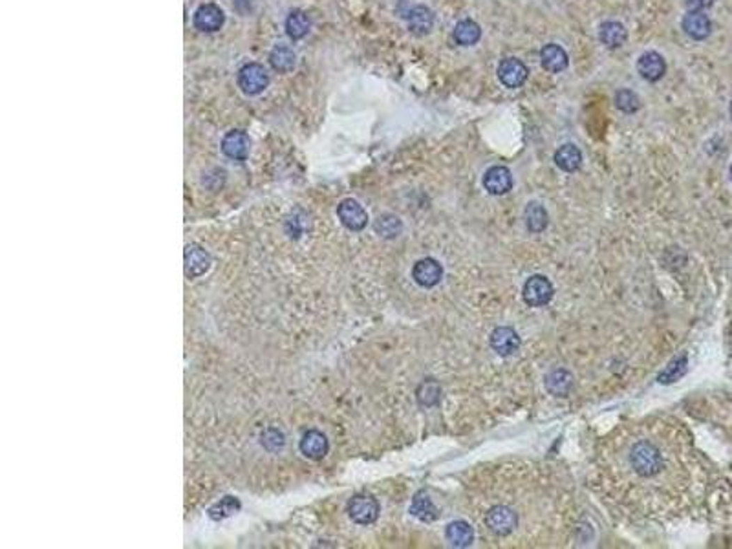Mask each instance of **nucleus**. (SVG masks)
I'll return each instance as SVG.
<instances>
[{
  "mask_svg": "<svg viewBox=\"0 0 732 549\" xmlns=\"http://www.w3.org/2000/svg\"><path fill=\"white\" fill-rule=\"evenodd\" d=\"M226 22V15L221 11L220 6L217 4H202L194 11V17H192V24L194 28L203 33H215V31L221 30V26Z\"/></svg>",
  "mask_w": 732,
  "mask_h": 549,
  "instance_id": "obj_6",
  "label": "nucleus"
},
{
  "mask_svg": "<svg viewBox=\"0 0 732 549\" xmlns=\"http://www.w3.org/2000/svg\"><path fill=\"white\" fill-rule=\"evenodd\" d=\"M418 399L421 405L425 407H430V405H436L437 399H439V385L436 381H425L419 387Z\"/></svg>",
  "mask_w": 732,
  "mask_h": 549,
  "instance_id": "obj_32",
  "label": "nucleus"
},
{
  "mask_svg": "<svg viewBox=\"0 0 732 549\" xmlns=\"http://www.w3.org/2000/svg\"><path fill=\"white\" fill-rule=\"evenodd\" d=\"M483 187L492 196H501L513 189V174L504 165H495L483 174Z\"/></svg>",
  "mask_w": 732,
  "mask_h": 549,
  "instance_id": "obj_10",
  "label": "nucleus"
},
{
  "mask_svg": "<svg viewBox=\"0 0 732 549\" xmlns=\"http://www.w3.org/2000/svg\"><path fill=\"white\" fill-rule=\"evenodd\" d=\"M497 74L498 79H500V83L504 84L506 88L515 90L526 84L527 77H529V70H527V66L522 63L520 59L507 57V59H504L498 64Z\"/></svg>",
  "mask_w": 732,
  "mask_h": 549,
  "instance_id": "obj_4",
  "label": "nucleus"
},
{
  "mask_svg": "<svg viewBox=\"0 0 732 549\" xmlns=\"http://www.w3.org/2000/svg\"><path fill=\"white\" fill-rule=\"evenodd\" d=\"M729 112H731V119H732V99H731V105H729Z\"/></svg>",
  "mask_w": 732,
  "mask_h": 549,
  "instance_id": "obj_35",
  "label": "nucleus"
},
{
  "mask_svg": "<svg viewBox=\"0 0 732 549\" xmlns=\"http://www.w3.org/2000/svg\"><path fill=\"white\" fill-rule=\"evenodd\" d=\"M374 229L375 233L383 236V238H396V236L401 233V229H403V224H401V220H399L398 216L381 215L377 220H375Z\"/></svg>",
  "mask_w": 732,
  "mask_h": 549,
  "instance_id": "obj_28",
  "label": "nucleus"
},
{
  "mask_svg": "<svg viewBox=\"0 0 732 549\" xmlns=\"http://www.w3.org/2000/svg\"><path fill=\"white\" fill-rule=\"evenodd\" d=\"M485 524L487 527L492 531L498 536H506V534L513 533L518 524V518H516V513L506 505H497L492 507L485 516Z\"/></svg>",
  "mask_w": 732,
  "mask_h": 549,
  "instance_id": "obj_9",
  "label": "nucleus"
},
{
  "mask_svg": "<svg viewBox=\"0 0 732 549\" xmlns=\"http://www.w3.org/2000/svg\"><path fill=\"white\" fill-rule=\"evenodd\" d=\"M556 167L564 172H575L582 165V153L580 148L573 143H566L561 148H556L555 153Z\"/></svg>",
  "mask_w": 732,
  "mask_h": 549,
  "instance_id": "obj_22",
  "label": "nucleus"
},
{
  "mask_svg": "<svg viewBox=\"0 0 732 549\" xmlns=\"http://www.w3.org/2000/svg\"><path fill=\"white\" fill-rule=\"evenodd\" d=\"M714 4V0H685L687 11H705Z\"/></svg>",
  "mask_w": 732,
  "mask_h": 549,
  "instance_id": "obj_34",
  "label": "nucleus"
},
{
  "mask_svg": "<svg viewBox=\"0 0 732 549\" xmlns=\"http://www.w3.org/2000/svg\"><path fill=\"white\" fill-rule=\"evenodd\" d=\"M630 461H632V467L635 469V472L641 476L657 474L661 471V465H663L659 451L648 442L635 443L634 449H632V454H630Z\"/></svg>",
  "mask_w": 732,
  "mask_h": 549,
  "instance_id": "obj_1",
  "label": "nucleus"
},
{
  "mask_svg": "<svg viewBox=\"0 0 732 549\" xmlns=\"http://www.w3.org/2000/svg\"><path fill=\"white\" fill-rule=\"evenodd\" d=\"M211 268V256L200 245H189L185 249V273L191 279L202 277Z\"/></svg>",
  "mask_w": 732,
  "mask_h": 549,
  "instance_id": "obj_16",
  "label": "nucleus"
},
{
  "mask_svg": "<svg viewBox=\"0 0 732 549\" xmlns=\"http://www.w3.org/2000/svg\"><path fill=\"white\" fill-rule=\"evenodd\" d=\"M270 64L271 68L279 74H290L297 66V54L291 46L284 45V42L275 45L270 52Z\"/></svg>",
  "mask_w": 732,
  "mask_h": 549,
  "instance_id": "obj_20",
  "label": "nucleus"
},
{
  "mask_svg": "<svg viewBox=\"0 0 732 549\" xmlns=\"http://www.w3.org/2000/svg\"><path fill=\"white\" fill-rule=\"evenodd\" d=\"M311 28V20L308 17V13L302 10H293L286 19V33L291 40H300L304 39L306 35L310 33Z\"/></svg>",
  "mask_w": 732,
  "mask_h": 549,
  "instance_id": "obj_24",
  "label": "nucleus"
},
{
  "mask_svg": "<svg viewBox=\"0 0 732 549\" xmlns=\"http://www.w3.org/2000/svg\"><path fill=\"white\" fill-rule=\"evenodd\" d=\"M452 39L456 40L460 46H472L482 39V28L476 20L463 19L460 20L454 30H452Z\"/></svg>",
  "mask_w": 732,
  "mask_h": 549,
  "instance_id": "obj_21",
  "label": "nucleus"
},
{
  "mask_svg": "<svg viewBox=\"0 0 732 549\" xmlns=\"http://www.w3.org/2000/svg\"><path fill=\"white\" fill-rule=\"evenodd\" d=\"M348 515L359 525L374 524L379 516V504L374 496L357 495L348 502Z\"/></svg>",
  "mask_w": 732,
  "mask_h": 549,
  "instance_id": "obj_5",
  "label": "nucleus"
},
{
  "mask_svg": "<svg viewBox=\"0 0 732 549\" xmlns=\"http://www.w3.org/2000/svg\"><path fill=\"white\" fill-rule=\"evenodd\" d=\"M681 28L692 40H705L712 33V20L703 11H687L681 20Z\"/></svg>",
  "mask_w": 732,
  "mask_h": 549,
  "instance_id": "obj_12",
  "label": "nucleus"
},
{
  "mask_svg": "<svg viewBox=\"0 0 732 549\" xmlns=\"http://www.w3.org/2000/svg\"><path fill=\"white\" fill-rule=\"evenodd\" d=\"M615 107L624 114H635L641 108V98L634 90L623 88L615 93Z\"/></svg>",
  "mask_w": 732,
  "mask_h": 549,
  "instance_id": "obj_30",
  "label": "nucleus"
},
{
  "mask_svg": "<svg viewBox=\"0 0 732 549\" xmlns=\"http://www.w3.org/2000/svg\"><path fill=\"white\" fill-rule=\"evenodd\" d=\"M687 372V355H681L679 359H676L672 364H670L667 370H664L661 376H659V382H673L678 381L683 373Z\"/></svg>",
  "mask_w": 732,
  "mask_h": 549,
  "instance_id": "obj_31",
  "label": "nucleus"
},
{
  "mask_svg": "<svg viewBox=\"0 0 732 549\" xmlns=\"http://www.w3.org/2000/svg\"><path fill=\"white\" fill-rule=\"evenodd\" d=\"M628 39V30L619 20H606L600 24L599 40L608 49H617Z\"/></svg>",
  "mask_w": 732,
  "mask_h": 549,
  "instance_id": "obj_19",
  "label": "nucleus"
},
{
  "mask_svg": "<svg viewBox=\"0 0 732 549\" xmlns=\"http://www.w3.org/2000/svg\"><path fill=\"white\" fill-rule=\"evenodd\" d=\"M442 277L443 268L437 260L423 258L414 264L412 279L416 280V284H419L421 288H434L436 284H439Z\"/></svg>",
  "mask_w": 732,
  "mask_h": 549,
  "instance_id": "obj_13",
  "label": "nucleus"
},
{
  "mask_svg": "<svg viewBox=\"0 0 732 549\" xmlns=\"http://www.w3.org/2000/svg\"><path fill=\"white\" fill-rule=\"evenodd\" d=\"M284 434H282L279 428H267V431L262 434V445H264L267 451H281L282 447H284Z\"/></svg>",
  "mask_w": 732,
  "mask_h": 549,
  "instance_id": "obj_33",
  "label": "nucleus"
},
{
  "mask_svg": "<svg viewBox=\"0 0 732 549\" xmlns=\"http://www.w3.org/2000/svg\"><path fill=\"white\" fill-rule=\"evenodd\" d=\"M445 536L454 548H469L474 542V531L465 520H456L447 525Z\"/></svg>",
  "mask_w": 732,
  "mask_h": 549,
  "instance_id": "obj_23",
  "label": "nucleus"
},
{
  "mask_svg": "<svg viewBox=\"0 0 732 549\" xmlns=\"http://www.w3.org/2000/svg\"><path fill=\"white\" fill-rule=\"evenodd\" d=\"M524 220H526V227L531 233H542V231L547 227V224H550L547 211H545L538 201L527 203L526 211H524Z\"/></svg>",
  "mask_w": 732,
  "mask_h": 549,
  "instance_id": "obj_25",
  "label": "nucleus"
},
{
  "mask_svg": "<svg viewBox=\"0 0 732 549\" xmlns=\"http://www.w3.org/2000/svg\"><path fill=\"white\" fill-rule=\"evenodd\" d=\"M637 74L648 83H657L667 74V61L663 59L661 54L648 49V52L641 54V57L637 59Z\"/></svg>",
  "mask_w": 732,
  "mask_h": 549,
  "instance_id": "obj_8",
  "label": "nucleus"
},
{
  "mask_svg": "<svg viewBox=\"0 0 732 549\" xmlns=\"http://www.w3.org/2000/svg\"><path fill=\"white\" fill-rule=\"evenodd\" d=\"M238 509H240V502L236 500L235 496H226V498H221L220 502H217L209 509V516L218 522V520H226L233 516Z\"/></svg>",
  "mask_w": 732,
  "mask_h": 549,
  "instance_id": "obj_29",
  "label": "nucleus"
},
{
  "mask_svg": "<svg viewBox=\"0 0 732 549\" xmlns=\"http://www.w3.org/2000/svg\"><path fill=\"white\" fill-rule=\"evenodd\" d=\"M540 64L542 68L545 72H550V74H561L570 66V57H568V52L561 45L551 42V45H545L540 49Z\"/></svg>",
  "mask_w": 732,
  "mask_h": 549,
  "instance_id": "obj_14",
  "label": "nucleus"
},
{
  "mask_svg": "<svg viewBox=\"0 0 732 549\" xmlns=\"http://www.w3.org/2000/svg\"><path fill=\"white\" fill-rule=\"evenodd\" d=\"M731 178H732V165H731Z\"/></svg>",
  "mask_w": 732,
  "mask_h": 549,
  "instance_id": "obj_36",
  "label": "nucleus"
},
{
  "mask_svg": "<svg viewBox=\"0 0 732 549\" xmlns=\"http://www.w3.org/2000/svg\"><path fill=\"white\" fill-rule=\"evenodd\" d=\"M553 284L550 282V279H545L542 274H533L531 279H527V282L524 284V300L526 304L533 306V308H538V306H545L553 299Z\"/></svg>",
  "mask_w": 732,
  "mask_h": 549,
  "instance_id": "obj_3",
  "label": "nucleus"
},
{
  "mask_svg": "<svg viewBox=\"0 0 732 549\" xmlns=\"http://www.w3.org/2000/svg\"><path fill=\"white\" fill-rule=\"evenodd\" d=\"M236 83H238V88L246 93V95H258V93H262L267 88V84H270V74H267V70H265L260 63L244 64V66L238 70Z\"/></svg>",
  "mask_w": 732,
  "mask_h": 549,
  "instance_id": "obj_2",
  "label": "nucleus"
},
{
  "mask_svg": "<svg viewBox=\"0 0 732 549\" xmlns=\"http://www.w3.org/2000/svg\"><path fill=\"white\" fill-rule=\"evenodd\" d=\"M571 385H573V378H571L570 372L566 370H553V372L545 378V387L550 390L553 396H566V394L571 390Z\"/></svg>",
  "mask_w": 732,
  "mask_h": 549,
  "instance_id": "obj_27",
  "label": "nucleus"
},
{
  "mask_svg": "<svg viewBox=\"0 0 732 549\" xmlns=\"http://www.w3.org/2000/svg\"><path fill=\"white\" fill-rule=\"evenodd\" d=\"M337 216L341 224L350 231H363L368 224V215L359 201L346 198L337 206Z\"/></svg>",
  "mask_w": 732,
  "mask_h": 549,
  "instance_id": "obj_7",
  "label": "nucleus"
},
{
  "mask_svg": "<svg viewBox=\"0 0 732 549\" xmlns=\"http://www.w3.org/2000/svg\"><path fill=\"white\" fill-rule=\"evenodd\" d=\"M410 513L421 522H434L437 518V509L434 502L430 500V496L427 493H418L414 496L412 505H410Z\"/></svg>",
  "mask_w": 732,
  "mask_h": 549,
  "instance_id": "obj_26",
  "label": "nucleus"
},
{
  "mask_svg": "<svg viewBox=\"0 0 732 549\" xmlns=\"http://www.w3.org/2000/svg\"><path fill=\"white\" fill-rule=\"evenodd\" d=\"M300 452L310 460H320L328 454V438L320 431H308L300 440Z\"/></svg>",
  "mask_w": 732,
  "mask_h": 549,
  "instance_id": "obj_17",
  "label": "nucleus"
},
{
  "mask_svg": "<svg viewBox=\"0 0 732 549\" xmlns=\"http://www.w3.org/2000/svg\"><path fill=\"white\" fill-rule=\"evenodd\" d=\"M434 20H436L434 11L427 8V6H414L407 15L408 30L412 31L414 35L430 33L434 28Z\"/></svg>",
  "mask_w": 732,
  "mask_h": 549,
  "instance_id": "obj_18",
  "label": "nucleus"
},
{
  "mask_svg": "<svg viewBox=\"0 0 732 549\" xmlns=\"http://www.w3.org/2000/svg\"><path fill=\"white\" fill-rule=\"evenodd\" d=\"M249 136L244 130H231L221 139V153L235 162H244L249 156Z\"/></svg>",
  "mask_w": 732,
  "mask_h": 549,
  "instance_id": "obj_11",
  "label": "nucleus"
},
{
  "mask_svg": "<svg viewBox=\"0 0 732 549\" xmlns=\"http://www.w3.org/2000/svg\"><path fill=\"white\" fill-rule=\"evenodd\" d=\"M491 346L498 355H513L516 350L520 348V337L515 330L509 326H500L491 334Z\"/></svg>",
  "mask_w": 732,
  "mask_h": 549,
  "instance_id": "obj_15",
  "label": "nucleus"
}]
</instances>
